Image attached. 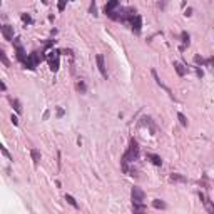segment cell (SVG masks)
Here are the masks:
<instances>
[{
  "mask_svg": "<svg viewBox=\"0 0 214 214\" xmlns=\"http://www.w3.org/2000/svg\"><path fill=\"white\" fill-rule=\"evenodd\" d=\"M137 159H139V144H137V140H135V139H130L127 152L122 155V160H120V164H122V171L124 172H129L127 164L129 162H134V160H137Z\"/></svg>",
  "mask_w": 214,
  "mask_h": 214,
  "instance_id": "1",
  "label": "cell"
},
{
  "mask_svg": "<svg viewBox=\"0 0 214 214\" xmlns=\"http://www.w3.org/2000/svg\"><path fill=\"white\" fill-rule=\"evenodd\" d=\"M59 59H60V52H59V50H52L50 54H48L47 62H48V67H50L52 72H57V70H59V65H60Z\"/></svg>",
  "mask_w": 214,
  "mask_h": 214,
  "instance_id": "2",
  "label": "cell"
},
{
  "mask_svg": "<svg viewBox=\"0 0 214 214\" xmlns=\"http://www.w3.org/2000/svg\"><path fill=\"white\" fill-rule=\"evenodd\" d=\"M130 196H132V206H144L145 194H144L142 189L132 187V191H130Z\"/></svg>",
  "mask_w": 214,
  "mask_h": 214,
  "instance_id": "3",
  "label": "cell"
},
{
  "mask_svg": "<svg viewBox=\"0 0 214 214\" xmlns=\"http://www.w3.org/2000/svg\"><path fill=\"white\" fill-rule=\"evenodd\" d=\"M42 59H43L42 55H38L37 52H33V54H30V55H27V59H25V62H23V64H25V67H27V69H30V70H35L37 64H38V62H40Z\"/></svg>",
  "mask_w": 214,
  "mask_h": 214,
  "instance_id": "4",
  "label": "cell"
},
{
  "mask_svg": "<svg viewBox=\"0 0 214 214\" xmlns=\"http://www.w3.org/2000/svg\"><path fill=\"white\" fill-rule=\"evenodd\" d=\"M129 22H130V27H132V32L140 33V28H142V18H140V15H134Z\"/></svg>",
  "mask_w": 214,
  "mask_h": 214,
  "instance_id": "5",
  "label": "cell"
},
{
  "mask_svg": "<svg viewBox=\"0 0 214 214\" xmlns=\"http://www.w3.org/2000/svg\"><path fill=\"white\" fill-rule=\"evenodd\" d=\"M95 62H97V67H99V72L102 74V77H104V79H107V69H105V62H104V57H102L100 54L95 57Z\"/></svg>",
  "mask_w": 214,
  "mask_h": 214,
  "instance_id": "6",
  "label": "cell"
},
{
  "mask_svg": "<svg viewBox=\"0 0 214 214\" xmlns=\"http://www.w3.org/2000/svg\"><path fill=\"white\" fill-rule=\"evenodd\" d=\"M2 33H3V37H5V40H13V27L3 25L2 27Z\"/></svg>",
  "mask_w": 214,
  "mask_h": 214,
  "instance_id": "7",
  "label": "cell"
},
{
  "mask_svg": "<svg viewBox=\"0 0 214 214\" xmlns=\"http://www.w3.org/2000/svg\"><path fill=\"white\" fill-rule=\"evenodd\" d=\"M117 7H119V2H117V0H112V2L105 3L104 12L107 13V15H110V13H114V8H117Z\"/></svg>",
  "mask_w": 214,
  "mask_h": 214,
  "instance_id": "8",
  "label": "cell"
},
{
  "mask_svg": "<svg viewBox=\"0 0 214 214\" xmlns=\"http://www.w3.org/2000/svg\"><path fill=\"white\" fill-rule=\"evenodd\" d=\"M147 159L154 164V166H160V164H162V159H160L159 155H155V154H147Z\"/></svg>",
  "mask_w": 214,
  "mask_h": 214,
  "instance_id": "9",
  "label": "cell"
},
{
  "mask_svg": "<svg viewBox=\"0 0 214 214\" xmlns=\"http://www.w3.org/2000/svg\"><path fill=\"white\" fill-rule=\"evenodd\" d=\"M17 59L18 60H22V62H25V59H27V55H25V50L20 47V45H17Z\"/></svg>",
  "mask_w": 214,
  "mask_h": 214,
  "instance_id": "10",
  "label": "cell"
},
{
  "mask_svg": "<svg viewBox=\"0 0 214 214\" xmlns=\"http://www.w3.org/2000/svg\"><path fill=\"white\" fill-rule=\"evenodd\" d=\"M152 206H154L155 209H166L167 204L164 202V201H160V199H154V201H152Z\"/></svg>",
  "mask_w": 214,
  "mask_h": 214,
  "instance_id": "11",
  "label": "cell"
},
{
  "mask_svg": "<svg viewBox=\"0 0 214 214\" xmlns=\"http://www.w3.org/2000/svg\"><path fill=\"white\" fill-rule=\"evenodd\" d=\"M174 69H176V72L179 75H186V70H184V65L182 64H179V62H174Z\"/></svg>",
  "mask_w": 214,
  "mask_h": 214,
  "instance_id": "12",
  "label": "cell"
},
{
  "mask_svg": "<svg viewBox=\"0 0 214 214\" xmlns=\"http://www.w3.org/2000/svg\"><path fill=\"white\" fill-rule=\"evenodd\" d=\"M30 155H32V160H33L35 164L40 160V150H38V149H32V150H30Z\"/></svg>",
  "mask_w": 214,
  "mask_h": 214,
  "instance_id": "13",
  "label": "cell"
},
{
  "mask_svg": "<svg viewBox=\"0 0 214 214\" xmlns=\"http://www.w3.org/2000/svg\"><path fill=\"white\" fill-rule=\"evenodd\" d=\"M171 181H177V182H187V179L181 176V174H171Z\"/></svg>",
  "mask_w": 214,
  "mask_h": 214,
  "instance_id": "14",
  "label": "cell"
},
{
  "mask_svg": "<svg viewBox=\"0 0 214 214\" xmlns=\"http://www.w3.org/2000/svg\"><path fill=\"white\" fill-rule=\"evenodd\" d=\"M0 62H2V64L5 65V67H8V65H10V62H8L7 55H5V52H3L2 48H0Z\"/></svg>",
  "mask_w": 214,
  "mask_h": 214,
  "instance_id": "15",
  "label": "cell"
},
{
  "mask_svg": "<svg viewBox=\"0 0 214 214\" xmlns=\"http://www.w3.org/2000/svg\"><path fill=\"white\" fill-rule=\"evenodd\" d=\"M65 201L69 202L70 206H74V207H79V204H77V201H75V199L70 196V194H67V196H65Z\"/></svg>",
  "mask_w": 214,
  "mask_h": 214,
  "instance_id": "16",
  "label": "cell"
},
{
  "mask_svg": "<svg viewBox=\"0 0 214 214\" xmlns=\"http://www.w3.org/2000/svg\"><path fill=\"white\" fill-rule=\"evenodd\" d=\"M10 102H12V105L15 107V110H17V112L20 114V112H22V105H20V102H18L17 99H10Z\"/></svg>",
  "mask_w": 214,
  "mask_h": 214,
  "instance_id": "17",
  "label": "cell"
},
{
  "mask_svg": "<svg viewBox=\"0 0 214 214\" xmlns=\"http://www.w3.org/2000/svg\"><path fill=\"white\" fill-rule=\"evenodd\" d=\"M177 119H179V122H181V125H184V127H186V125H187V119L184 117V114H181V112H179V114H177Z\"/></svg>",
  "mask_w": 214,
  "mask_h": 214,
  "instance_id": "18",
  "label": "cell"
},
{
  "mask_svg": "<svg viewBox=\"0 0 214 214\" xmlns=\"http://www.w3.org/2000/svg\"><path fill=\"white\" fill-rule=\"evenodd\" d=\"M181 37H182L184 45H189V33H187V32H182V33H181Z\"/></svg>",
  "mask_w": 214,
  "mask_h": 214,
  "instance_id": "19",
  "label": "cell"
},
{
  "mask_svg": "<svg viewBox=\"0 0 214 214\" xmlns=\"http://www.w3.org/2000/svg\"><path fill=\"white\" fill-rule=\"evenodd\" d=\"M0 150H2V152H3V154H5V155H7V157H8V159H12V155H10V152H8V150H7L5 147H3V145H2V144H0Z\"/></svg>",
  "mask_w": 214,
  "mask_h": 214,
  "instance_id": "20",
  "label": "cell"
},
{
  "mask_svg": "<svg viewBox=\"0 0 214 214\" xmlns=\"http://www.w3.org/2000/svg\"><path fill=\"white\" fill-rule=\"evenodd\" d=\"M57 7H59V10L62 12V10H64V8H65V0H60V2L57 3Z\"/></svg>",
  "mask_w": 214,
  "mask_h": 214,
  "instance_id": "21",
  "label": "cell"
},
{
  "mask_svg": "<svg viewBox=\"0 0 214 214\" xmlns=\"http://www.w3.org/2000/svg\"><path fill=\"white\" fill-rule=\"evenodd\" d=\"M22 20H23V22H27V23H30V22H32V18H30V15L23 13V15H22Z\"/></svg>",
  "mask_w": 214,
  "mask_h": 214,
  "instance_id": "22",
  "label": "cell"
},
{
  "mask_svg": "<svg viewBox=\"0 0 214 214\" xmlns=\"http://www.w3.org/2000/svg\"><path fill=\"white\" fill-rule=\"evenodd\" d=\"M77 89L82 90V92H85V84H84V82H79V84H77Z\"/></svg>",
  "mask_w": 214,
  "mask_h": 214,
  "instance_id": "23",
  "label": "cell"
},
{
  "mask_svg": "<svg viewBox=\"0 0 214 214\" xmlns=\"http://www.w3.org/2000/svg\"><path fill=\"white\" fill-rule=\"evenodd\" d=\"M10 120H12V124H13V125H18V119L15 117V115H12V117H10Z\"/></svg>",
  "mask_w": 214,
  "mask_h": 214,
  "instance_id": "24",
  "label": "cell"
},
{
  "mask_svg": "<svg viewBox=\"0 0 214 214\" xmlns=\"http://www.w3.org/2000/svg\"><path fill=\"white\" fill-rule=\"evenodd\" d=\"M5 89H7V85H5V84H3V82H2V80H0V90H5Z\"/></svg>",
  "mask_w": 214,
  "mask_h": 214,
  "instance_id": "25",
  "label": "cell"
},
{
  "mask_svg": "<svg viewBox=\"0 0 214 214\" xmlns=\"http://www.w3.org/2000/svg\"><path fill=\"white\" fill-rule=\"evenodd\" d=\"M0 30H2V25H0Z\"/></svg>",
  "mask_w": 214,
  "mask_h": 214,
  "instance_id": "26",
  "label": "cell"
}]
</instances>
